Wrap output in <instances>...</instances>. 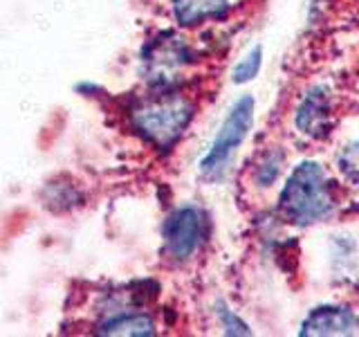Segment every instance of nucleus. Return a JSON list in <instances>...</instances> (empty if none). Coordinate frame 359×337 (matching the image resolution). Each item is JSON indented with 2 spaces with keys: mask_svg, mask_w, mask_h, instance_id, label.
Segmentation results:
<instances>
[{
  "mask_svg": "<svg viewBox=\"0 0 359 337\" xmlns=\"http://www.w3.org/2000/svg\"><path fill=\"white\" fill-rule=\"evenodd\" d=\"M280 207L290 220L301 225L328 216L332 209V191L323 168L314 162L299 164L283 189Z\"/></svg>",
  "mask_w": 359,
  "mask_h": 337,
  "instance_id": "obj_1",
  "label": "nucleus"
},
{
  "mask_svg": "<svg viewBox=\"0 0 359 337\" xmlns=\"http://www.w3.org/2000/svg\"><path fill=\"white\" fill-rule=\"evenodd\" d=\"M194 115V106L184 95L162 93L140 101L133 110V126L137 128L151 144L166 149L180 135Z\"/></svg>",
  "mask_w": 359,
  "mask_h": 337,
  "instance_id": "obj_2",
  "label": "nucleus"
},
{
  "mask_svg": "<svg viewBox=\"0 0 359 337\" xmlns=\"http://www.w3.org/2000/svg\"><path fill=\"white\" fill-rule=\"evenodd\" d=\"M254 121V99L252 97H243L238 104H236L224 124L220 126V133L216 142H213L211 151L205 155V160L200 162V168L205 173H216L227 164V160L231 157V153L238 149L241 142L245 140L247 131L252 128Z\"/></svg>",
  "mask_w": 359,
  "mask_h": 337,
  "instance_id": "obj_3",
  "label": "nucleus"
},
{
  "mask_svg": "<svg viewBox=\"0 0 359 337\" xmlns=\"http://www.w3.org/2000/svg\"><path fill=\"white\" fill-rule=\"evenodd\" d=\"M189 63V52L184 43L175 37H164L155 41L144 56V67L149 81L155 86H171L177 74L184 70Z\"/></svg>",
  "mask_w": 359,
  "mask_h": 337,
  "instance_id": "obj_4",
  "label": "nucleus"
},
{
  "mask_svg": "<svg viewBox=\"0 0 359 337\" xmlns=\"http://www.w3.org/2000/svg\"><path fill=\"white\" fill-rule=\"evenodd\" d=\"M166 252L177 261L194 254L202 241V216L196 207H182L173 211L164 225Z\"/></svg>",
  "mask_w": 359,
  "mask_h": 337,
  "instance_id": "obj_5",
  "label": "nucleus"
},
{
  "mask_svg": "<svg viewBox=\"0 0 359 337\" xmlns=\"http://www.w3.org/2000/svg\"><path fill=\"white\" fill-rule=\"evenodd\" d=\"M332 106L325 90L317 88L303 99V104L297 110V128L306 133L308 138H323L330 128Z\"/></svg>",
  "mask_w": 359,
  "mask_h": 337,
  "instance_id": "obj_6",
  "label": "nucleus"
},
{
  "mask_svg": "<svg viewBox=\"0 0 359 337\" xmlns=\"http://www.w3.org/2000/svg\"><path fill=\"white\" fill-rule=\"evenodd\" d=\"M357 326V319L346 308H319L306 319L301 335H348Z\"/></svg>",
  "mask_w": 359,
  "mask_h": 337,
  "instance_id": "obj_7",
  "label": "nucleus"
},
{
  "mask_svg": "<svg viewBox=\"0 0 359 337\" xmlns=\"http://www.w3.org/2000/svg\"><path fill=\"white\" fill-rule=\"evenodd\" d=\"M173 9L180 25L194 27L220 16L227 9V0H173Z\"/></svg>",
  "mask_w": 359,
  "mask_h": 337,
  "instance_id": "obj_8",
  "label": "nucleus"
},
{
  "mask_svg": "<svg viewBox=\"0 0 359 337\" xmlns=\"http://www.w3.org/2000/svg\"><path fill=\"white\" fill-rule=\"evenodd\" d=\"M97 333L101 335H153L155 326H153V319L146 317V315L121 312L117 317L101 324Z\"/></svg>",
  "mask_w": 359,
  "mask_h": 337,
  "instance_id": "obj_9",
  "label": "nucleus"
},
{
  "mask_svg": "<svg viewBox=\"0 0 359 337\" xmlns=\"http://www.w3.org/2000/svg\"><path fill=\"white\" fill-rule=\"evenodd\" d=\"M258 67H261V48H254V50L238 63V67H236L233 81H236V84H247L250 79L256 77Z\"/></svg>",
  "mask_w": 359,
  "mask_h": 337,
  "instance_id": "obj_10",
  "label": "nucleus"
},
{
  "mask_svg": "<svg viewBox=\"0 0 359 337\" xmlns=\"http://www.w3.org/2000/svg\"><path fill=\"white\" fill-rule=\"evenodd\" d=\"M341 164H344V171L359 183V144L348 146V149L344 151Z\"/></svg>",
  "mask_w": 359,
  "mask_h": 337,
  "instance_id": "obj_11",
  "label": "nucleus"
}]
</instances>
